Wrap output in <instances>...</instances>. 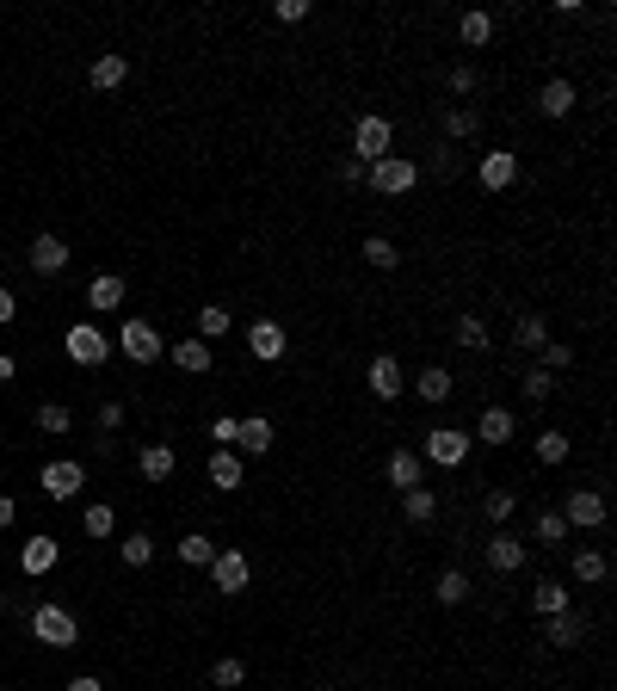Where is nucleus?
Returning a JSON list of instances; mask_svg holds the SVG:
<instances>
[{
    "label": "nucleus",
    "instance_id": "nucleus-28",
    "mask_svg": "<svg viewBox=\"0 0 617 691\" xmlns=\"http://www.w3.org/2000/svg\"><path fill=\"white\" fill-rule=\"evenodd\" d=\"M457 38H463V50H488V44H494V13H482V7L463 13V19H457Z\"/></svg>",
    "mask_w": 617,
    "mask_h": 691
},
{
    "label": "nucleus",
    "instance_id": "nucleus-9",
    "mask_svg": "<svg viewBox=\"0 0 617 691\" xmlns=\"http://www.w3.org/2000/svg\"><path fill=\"white\" fill-rule=\"evenodd\" d=\"M556 513L568 519V531H599V525L611 519V506H605V494H593V488H574Z\"/></svg>",
    "mask_w": 617,
    "mask_h": 691
},
{
    "label": "nucleus",
    "instance_id": "nucleus-15",
    "mask_svg": "<svg viewBox=\"0 0 617 691\" xmlns=\"http://www.w3.org/2000/svg\"><path fill=\"white\" fill-rule=\"evenodd\" d=\"M25 260H31V272H38V278H62V272H68V241H62V235H38Z\"/></svg>",
    "mask_w": 617,
    "mask_h": 691
},
{
    "label": "nucleus",
    "instance_id": "nucleus-39",
    "mask_svg": "<svg viewBox=\"0 0 617 691\" xmlns=\"http://www.w3.org/2000/svg\"><path fill=\"white\" fill-rule=\"evenodd\" d=\"M118 556H124V568H149V562H155V537H149V531H130V537L118 543Z\"/></svg>",
    "mask_w": 617,
    "mask_h": 691
},
{
    "label": "nucleus",
    "instance_id": "nucleus-1",
    "mask_svg": "<svg viewBox=\"0 0 617 691\" xmlns=\"http://www.w3.org/2000/svg\"><path fill=\"white\" fill-rule=\"evenodd\" d=\"M469 451H476V439H469L463 426H432L420 439V463H432V469H463Z\"/></svg>",
    "mask_w": 617,
    "mask_h": 691
},
{
    "label": "nucleus",
    "instance_id": "nucleus-27",
    "mask_svg": "<svg viewBox=\"0 0 617 691\" xmlns=\"http://www.w3.org/2000/svg\"><path fill=\"white\" fill-rule=\"evenodd\" d=\"M124 75H130V62H124L118 50H105V56H93V68H87V87L112 93V87H124Z\"/></svg>",
    "mask_w": 617,
    "mask_h": 691
},
{
    "label": "nucleus",
    "instance_id": "nucleus-32",
    "mask_svg": "<svg viewBox=\"0 0 617 691\" xmlns=\"http://www.w3.org/2000/svg\"><path fill=\"white\" fill-rule=\"evenodd\" d=\"M531 445H537V463H550V469L568 463V451H574V439H568V432H556V426H543Z\"/></svg>",
    "mask_w": 617,
    "mask_h": 691
},
{
    "label": "nucleus",
    "instance_id": "nucleus-44",
    "mask_svg": "<svg viewBox=\"0 0 617 691\" xmlns=\"http://www.w3.org/2000/svg\"><path fill=\"white\" fill-rule=\"evenodd\" d=\"M531 537L537 543H568V519L556 513V506H550V513H537V525H531Z\"/></svg>",
    "mask_w": 617,
    "mask_h": 691
},
{
    "label": "nucleus",
    "instance_id": "nucleus-40",
    "mask_svg": "<svg viewBox=\"0 0 617 691\" xmlns=\"http://www.w3.org/2000/svg\"><path fill=\"white\" fill-rule=\"evenodd\" d=\"M68 426H75V408H68V402H38V432H50V439H62Z\"/></svg>",
    "mask_w": 617,
    "mask_h": 691
},
{
    "label": "nucleus",
    "instance_id": "nucleus-3",
    "mask_svg": "<svg viewBox=\"0 0 617 691\" xmlns=\"http://www.w3.org/2000/svg\"><path fill=\"white\" fill-rule=\"evenodd\" d=\"M365 186L383 192V198H408V192L420 186V167H414L408 155H383V161L365 167Z\"/></svg>",
    "mask_w": 617,
    "mask_h": 691
},
{
    "label": "nucleus",
    "instance_id": "nucleus-4",
    "mask_svg": "<svg viewBox=\"0 0 617 691\" xmlns=\"http://www.w3.org/2000/svg\"><path fill=\"white\" fill-rule=\"evenodd\" d=\"M31 636H38L44 648H75L81 624H75V611H68V605H38V611H31Z\"/></svg>",
    "mask_w": 617,
    "mask_h": 691
},
{
    "label": "nucleus",
    "instance_id": "nucleus-46",
    "mask_svg": "<svg viewBox=\"0 0 617 691\" xmlns=\"http://www.w3.org/2000/svg\"><path fill=\"white\" fill-rule=\"evenodd\" d=\"M537 365H543V371H550V377H556V371H568V365H574V346H556V340H543V352H537Z\"/></svg>",
    "mask_w": 617,
    "mask_h": 691
},
{
    "label": "nucleus",
    "instance_id": "nucleus-21",
    "mask_svg": "<svg viewBox=\"0 0 617 691\" xmlns=\"http://www.w3.org/2000/svg\"><path fill=\"white\" fill-rule=\"evenodd\" d=\"M173 463H179V451H173V445H142V451H136V476L161 488V482L173 476Z\"/></svg>",
    "mask_w": 617,
    "mask_h": 691
},
{
    "label": "nucleus",
    "instance_id": "nucleus-42",
    "mask_svg": "<svg viewBox=\"0 0 617 691\" xmlns=\"http://www.w3.org/2000/svg\"><path fill=\"white\" fill-rule=\"evenodd\" d=\"M81 531H87V537H112V531H118V513H112L105 500H93L87 513H81Z\"/></svg>",
    "mask_w": 617,
    "mask_h": 691
},
{
    "label": "nucleus",
    "instance_id": "nucleus-7",
    "mask_svg": "<svg viewBox=\"0 0 617 691\" xmlns=\"http://www.w3.org/2000/svg\"><path fill=\"white\" fill-rule=\"evenodd\" d=\"M383 155H395V124L389 118H358V130H352V161H383Z\"/></svg>",
    "mask_w": 617,
    "mask_h": 691
},
{
    "label": "nucleus",
    "instance_id": "nucleus-31",
    "mask_svg": "<svg viewBox=\"0 0 617 691\" xmlns=\"http://www.w3.org/2000/svg\"><path fill=\"white\" fill-rule=\"evenodd\" d=\"M531 611H537V617L574 611V605H568V587H562V580H537V587H531Z\"/></svg>",
    "mask_w": 617,
    "mask_h": 691
},
{
    "label": "nucleus",
    "instance_id": "nucleus-43",
    "mask_svg": "<svg viewBox=\"0 0 617 691\" xmlns=\"http://www.w3.org/2000/svg\"><path fill=\"white\" fill-rule=\"evenodd\" d=\"M241 679H247V661H241V654H229V661L210 667V685H216V691H241Z\"/></svg>",
    "mask_w": 617,
    "mask_h": 691
},
{
    "label": "nucleus",
    "instance_id": "nucleus-33",
    "mask_svg": "<svg viewBox=\"0 0 617 691\" xmlns=\"http://www.w3.org/2000/svg\"><path fill=\"white\" fill-rule=\"evenodd\" d=\"M173 556H179V562H186V568H210V556H216V543H210L204 531H186V537H179V543H173Z\"/></svg>",
    "mask_w": 617,
    "mask_h": 691
},
{
    "label": "nucleus",
    "instance_id": "nucleus-18",
    "mask_svg": "<svg viewBox=\"0 0 617 691\" xmlns=\"http://www.w3.org/2000/svg\"><path fill=\"white\" fill-rule=\"evenodd\" d=\"M56 562H62V543H56V537L38 531V537H25V543H19V568H25V574H50Z\"/></svg>",
    "mask_w": 617,
    "mask_h": 691
},
{
    "label": "nucleus",
    "instance_id": "nucleus-26",
    "mask_svg": "<svg viewBox=\"0 0 617 691\" xmlns=\"http://www.w3.org/2000/svg\"><path fill=\"white\" fill-rule=\"evenodd\" d=\"M451 389H457V377H451L445 365H426V371L414 377V395H420V402H432V408H445Z\"/></svg>",
    "mask_w": 617,
    "mask_h": 691
},
{
    "label": "nucleus",
    "instance_id": "nucleus-20",
    "mask_svg": "<svg viewBox=\"0 0 617 691\" xmlns=\"http://www.w3.org/2000/svg\"><path fill=\"white\" fill-rule=\"evenodd\" d=\"M568 574L580 580V587H599V580L611 574V556H605V550H593V543H580V550L568 556Z\"/></svg>",
    "mask_w": 617,
    "mask_h": 691
},
{
    "label": "nucleus",
    "instance_id": "nucleus-56",
    "mask_svg": "<svg viewBox=\"0 0 617 691\" xmlns=\"http://www.w3.org/2000/svg\"><path fill=\"white\" fill-rule=\"evenodd\" d=\"M309 691H328V685H309Z\"/></svg>",
    "mask_w": 617,
    "mask_h": 691
},
{
    "label": "nucleus",
    "instance_id": "nucleus-22",
    "mask_svg": "<svg viewBox=\"0 0 617 691\" xmlns=\"http://www.w3.org/2000/svg\"><path fill=\"white\" fill-rule=\"evenodd\" d=\"M513 179H519V155H513V149H488V155H482V186H488V192H506Z\"/></svg>",
    "mask_w": 617,
    "mask_h": 691
},
{
    "label": "nucleus",
    "instance_id": "nucleus-11",
    "mask_svg": "<svg viewBox=\"0 0 617 691\" xmlns=\"http://www.w3.org/2000/svg\"><path fill=\"white\" fill-rule=\"evenodd\" d=\"M204 476H210V488H216V494H241V482H247V457H241V451H229V445H216V451H210V463H204Z\"/></svg>",
    "mask_w": 617,
    "mask_h": 691
},
{
    "label": "nucleus",
    "instance_id": "nucleus-5",
    "mask_svg": "<svg viewBox=\"0 0 617 691\" xmlns=\"http://www.w3.org/2000/svg\"><path fill=\"white\" fill-rule=\"evenodd\" d=\"M62 352H68V365H87V371H99L105 358H112V340H105L93 321H75V327L62 334Z\"/></svg>",
    "mask_w": 617,
    "mask_h": 691
},
{
    "label": "nucleus",
    "instance_id": "nucleus-13",
    "mask_svg": "<svg viewBox=\"0 0 617 691\" xmlns=\"http://www.w3.org/2000/svg\"><path fill=\"white\" fill-rule=\"evenodd\" d=\"M278 445V426L266 420V414H253V420H235V445L229 451H241V457H266Z\"/></svg>",
    "mask_w": 617,
    "mask_h": 691
},
{
    "label": "nucleus",
    "instance_id": "nucleus-55",
    "mask_svg": "<svg viewBox=\"0 0 617 691\" xmlns=\"http://www.w3.org/2000/svg\"><path fill=\"white\" fill-rule=\"evenodd\" d=\"M13 519H19V506H13V494H0V531H7Z\"/></svg>",
    "mask_w": 617,
    "mask_h": 691
},
{
    "label": "nucleus",
    "instance_id": "nucleus-54",
    "mask_svg": "<svg viewBox=\"0 0 617 691\" xmlns=\"http://www.w3.org/2000/svg\"><path fill=\"white\" fill-rule=\"evenodd\" d=\"M13 377H19V358H7V352H0V389H7Z\"/></svg>",
    "mask_w": 617,
    "mask_h": 691
},
{
    "label": "nucleus",
    "instance_id": "nucleus-30",
    "mask_svg": "<svg viewBox=\"0 0 617 691\" xmlns=\"http://www.w3.org/2000/svg\"><path fill=\"white\" fill-rule=\"evenodd\" d=\"M358 253H365L371 272H395V266H402V247H395L389 235H365V247H358Z\"/></svg>",
    "mask_w": 617,
    "mask_h": 691
},
{
    "label": "nucleus",
    "instance_id": "nucleus-8",
    "mask_svg": "<svg viewBox=\"0 0 617 691\" xmlns=\"http://www.w3.org/2000/svg\"><path fill=\"white\" fill-rule=\"evenodd\" d=\"M365 389L377 395V402H402V395H408V371H402V358H395V352H377L371 365H365Z\"/></svg>",
    "mask_w": 617,
    "mask_h": 691
},
{
    "label": "nucleus",
    "instance_id": "nucleus-17",
    "mask_svg": "<svg viewBox=\"0 0 617 691\" xmlns=\"http://www.w3.org/2000/svg\"><path fill=\"white\" fill-rule=\"evenodd\" d=\"M513 432H519L513 408H482V420H476L469 439H476V445H513Z\"/></svg>",
    "mask_w": 617,
    "mask_h": 691
},
{
    "label": "nucleus",
    "instance_id": "nucleus-25",
    "mask_svg": "<svg viewBox=\"0 0 617 691\" xmlns=\"http://www.w3.org/2000/svg\"><path fill=\"white\" fill-rule=\"evenodd\" d=\"M167 358H173L186 377H210V365H216V352H210L204 340H179V346H167Z\"/></svg>",
    "mask_w": 617,
    "mask_h": 691
},
{
    "label": "nucleus",
    "instance_id": "nucleus-10",
    "mask_svg": "<svg viewBox=\"0 0 617 691\" xmlns=\"http://www.w3.org/2000/svg\"><path fill=\"white\" fill-rule=\"evenodd\" d=\"M38 488H44L50 500H75V494L87 488V463H75V457H56V463H44Z\"/></svg>",
    "mask_w": 617,
    "mask_h": 691
},
{
    "label": "nucleus",
    "instance_id": "nucleus-16",
    "mask_svg": "<svg viewBox=\"0 0 617 691\" xmlns=\"http://www.w3.org/2000/svg\"><path fill=\"white\" fill-rule=\"evenodd\" d=\"M383 476H389L395 494H408V488L426 482V463H420V451H389V457H383Z\"/></svg>",
    "mask_w": 617,
    "mask_h": 691
},
{
    "label": "nucleus",
    "instance_id": "nucleus-51",
    "mask_svg": "<svg viewBox=\"0 0 617 691\" xmlns=\"http://www.w3.org/2000/svg\"><path fill=\"white\" fill-rule=\"evenodd\" d=\"M334 173H340V186H365V161H352V155H346Z\"/></svg>",
    "mask_w": 617,
    "mask_h": 691
},
{
    "label": "nucleus",
    "instance_id": "nucleus-45",
    "mask_svg": "<svg viewBox=\"0 0 617 691\" xmlns=\"http://www.w3.org/2000/svg\"><path fill=\"white\" fill-rule=\"evenodd\" d=\"M476 81H482V75H476V62H451V68H445V87H451L457 99L476 93Z\"/></svg>",
    "mask_w": 617,
    "mask_h": 691
},
{
    "label": "nucleus",
    "instance_id": "nucleus-34",
    "mask_svg": "<svg viewBox=\"0 0 617 691\" xmlns=\"http://www.w3.org/2000/svg\"><path fill=\"white\" fill-rule=\"evenodd\" d=\"M543 340H550V321H543V315H519L513 321V346H525L531 358L543 352Z\"/></svg>",
    "mask_w": 617,
    "mask_h": 691
},
{
    "label": "nucleus",
    "instance_id": "nucleus-35",
    "mask_svg": "<svg viewBox=\"0 0 617 691\" xmlns=\"http://www.w3.org/2000/svg\"><path fill=\"white\" fill-rule=\"evenodd\" d=\"M229 327H235V315H229L223 303H204V309H198V340H204V346H210V340H223Z\"/></svg>",
    "mask_w": 617,
    "mask_h": 691
},
{
    "label": "nucleus",
    "instance_id": "nucleus-38",
    "mask_svg": "<svg viewBox=\"0 0 617 691\" xmlns=\"http://www.w3.org/2000/svg\"><path fill=\"white\" fill-rule=\"evenodd\" d=\"M469 593H476V587H469V574H463V568H445V574H439V587H432V599H439V605H463Z\"/></svg>",
    "mask_w": 617,
    "mask_h": 691
},
{
    "label": "nucleus",
    "instance_id": "nucleus-6",
    "mask_svg": "<svg viewBox=\"0 0 617 691\" xmlns=\"http://www.w3.org/2000/svg\"><path fill=\"white\" fill-rule=\"evenodd\" d=\"M247 580H253L247 550H235V543H216V556H210V587H216V593H247Z\"/></svg>",
    "mask_w": 617,
    "mask_h": 691
},
{
    "label": "nucleus",
    "instance_id": "nucleus-50",
    "mask_svg": "<svg viewBox=\"0 0 617 691\" xmlns=\"http://www.w3.org/2000/svg\"><path fill=\"white\" fill-rule=\"evenodd\" d=\"M210 439H216V445H235V414H216V420H210Z\"/></svg>",
    "mask_w": 617,
    "mask_h": 691
},
{
    "label": "nucleus",
    "instance_id": "nucleus-14",
    "mask_svg": "<svg viewBox=\"0 0 617 691\" xmlns=\"http://www.w3.org/2000/svg\"><path fill=\"white\" fill-rule=\"evenodd\" d=\"M247 352L260 358V365H284V352H290L284 327H278V321H253V327H247Z\"/></svg>",
    "mask_w": 617,
    "mask_h": 691
},
{
    "label": "nucleus",
    "instance_id": "nucleus-24",
    "mask_svg": "<svg viewBox=\"0 0 617 691\" xmlns=\"http://www.w3.org/2000/svg\"><path fill=\"white\" fill-rule=\"evenodd\" d=\"M124 297H130V290H124V278H118V272H99V278L87 284V309H99V315L124 309Z\"/></svg>",
    "mask_w": 617,
    "mask_h": 691
},
{
    "label": "nucleus",
    "instance_id": "nucleus-36",
    "mask_svg": "<svg viewBox=\"0 0 617 691\" xmlns=\"http://www.w3.org/2000/svg\"><path fill=\"white\" fill-rule=\"evenodd\" d=\"M482 513H488V525H494V531H500V525H513V513H519V494L488 488V494H482Z\"/></svg>",
    "mask_w": 617,
    "mask_h": 691
},
{
    "label": "nucleus",
    "instance_id": "nucleus-29",
    "mask_svg": "<svg viewBox=\"0 0 617 691\" xmlns=\"http://www.w3.org/2000/svg\"><path fill=\"white\" fill-rule=\"evenodd\" d=\"M402 519H408V525H432V519H439V494H432L426 482L408 488V494H402Z\"/></svg>",
    "mask_w": 617,
    "mask_h": 691
},
{
    "label": "nucleus",
    "instance_id": "nucleus-49",
    "mask_svg": "<svg viewBox=\"0 0 617 691\" xmlns=\"http://www.w3.org/2000/svg\"><path fill=\"white\" fill-rule=\"evenodd\" d=\"M272 19H278V25H303V19H309V0H278Z\"/></svg>",
    "mask_w": 617,
    "mask_h": 691
},
{
    "label": "nucleus",
    "instance_id": "nucleus-23",
    "mask_svg": "<svg viewBox=\"0 0 617 691\" xmlns=\"http://www.w3.org/2000/svg\"><path fill=\"white\" fill-rule=\"evenodd\" d=\"M580 636H587V617H580V611H556V617H543V642H550V648H574Z\"/></svg>",
    "mask_w": 617,
    "mask_h": 691
},
{
    "label": "nucleus",
    "instance_id": "nucleus-12",
    "mask_svg": "<svg viewBox=\"0 0 617 691\" xmlns=\"http://www.w3.org/2000/svg\"><path fill=\"white\" fill-rule=\"evenodd\" d=\"M482 556H488V568H494V574H519L531 550H525V537H519V531H506V525H500V531L482 543Z\"/></svg>",
    "mask_w": 617,
    "mask_h": 691
},
{
    "label": "nucleus",
    "instance_id": "nucleus-41",
    "mask_svg": "<svg viewBox=\"0 0 617 691\" xmlns=\"http://www.w3.org/2000/svg\"><path fill=\"white\" fill-rule=\"evenodd\" d=\"M451 334H457V346H463V352H482V346H488V321H482V315H457Z\"/></svg>",
    "mask_w": 617,
    "mask_h": 691
},
{
    "label": "nucleus",
    "instance_id": "nucleus-47",
    "mask_svg": "<svg viewBox=\"0 0 617 691\" xmlns=\"http://www.w3.org/2000/svg\"><path fill=\"white\" fill-rule=\"evenodd\" d=\"M525 395H531V402H550V395H556V377L543 371V365H531V371H525Z\"/></svg>",
    "mask_w": 617,
    "mask_h": 691
},
{
    "label": "nucleus",
    "instance_id": "nucleus-19",
    "mask_svg": "<svg viewBox=\"0 0 617 691\" xmlns=\"http://www.w3.org/2000/svg\"><path fill=\"white\" fill-rule=\"evenodd\" d=\"M574 105H580V87H574L568 75H556V81H543V93H537V112H543V118H568V112H574Z\"/></svg>",
    "mask_w": 617,
    "mask_h": 691
},
{
    "label": "nucleus",
    "instance_id": "nucleus-37",
    "mask_svg": "<svg viewBox=\"0 0 617 691\" xmlns=\"http://www.w3.org/2000/svg\"><path fill=\"white\" fill-rule=\"evenodd\" d=\"M476 130H482V112H476V105H451V112H445V136H451V142H469Z\"/></svg>",
    "mask_w": 617,
    "mask_h": 691
},
{
    "label": "nucleus",
    "instance_id": "nucleus-52",
    "mask_svg": "<svg viewBox=\"0 0 617 691\" xmlns=\"http://www.w3.org/2000/svg\"><path fill=\"white\" fill-rule=\"evenodd\" d=\"M13 315H19V297H13V290H7V284H0V327H7Z\"/></svg>",
    "mask_w": 617,
    "mask_h": 691
},
{
    "label": "nucleus",
    "instance_id": "nucleus-48",
    "mask_svg": "<svg viewBox=\"0 0 617 691\" xmlns=\"http://www.w3.org/2000/svg\"><path fill=\"white\" fill-rule=\"evenodd\" d=\"M124 426V402H99V439L112 445V432Z\"/></svg>",
    "mask_w": 617,
    "mask_h": 691
},
{
    "label": "nucleus",
    "instance_id": "nucleus-2",
    "mask_svg": "<svg viewBox=\"0 0 617 691\" xmlns=\"http://www.w3.org/2000/svg\"><path fill=\"white\" fill-rule=\"evenodd\" d=\"M112 352H124L130 365H155V358H167V340L155 334V321H142V315H130L124 327H118V340H112Z\"/></svg>",
    "mask_w": 617,
    "mask_h": 691
},
{
    "label": "nucleus",
    "instance_id": "nucleus-53",
    "mask_svg": "<svg viewBox=\"0 0 617 691\" xmlns=\"http://www.w3.org/2000/svg\"><path fill=\"white\" fill-rule=\"evenodd\" d=\"M62 691H105V685H99V679H93V673H75V679H68V685H62Z\"/></svg>",
    "mask_w": 617,
    "mask_h": 691
}]
</instances>
